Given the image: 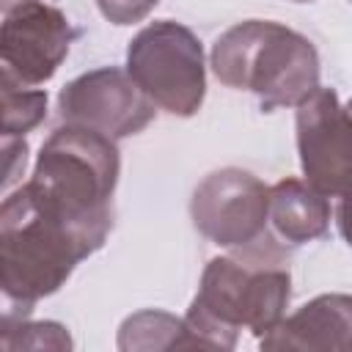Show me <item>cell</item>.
I'll return each instance as SVG.
<instances>
[{"label": "cell", "mask_w": 352, "mask_h": 352, "mask_svg": "<svg viewBox=\"0 0 352 352\" xmlns=\"http://www.w3.org/2000/svg\"><path fill=\"white\" fill-rule=\"evenodd\" d=\"M292 3H311V0H292Z\"/></svg>", "instance_id": "obj_20"}, {"label": "cell", "mask_w": 352, "mask_h": 352, "mask_svg": "<svg viewBox=\"0 0 352 352\" xmlns=\"http://www.w3.org/2000/svg\"><path fill=\"white\" fill-rule=\"evenodd\" d=\"M346 110H349V113H352V99H349V102H346Z\"/></svg>", "instance_id": "obj_19"}, {"label": "cell", "mask_w": 352, "mask_h": 352, "mask_svg": "<svg viewBox=\"0 0 352 352\" xmlns=\"http://www.w3.org/2000/svg\"><path fill=\"white\" fill-rule=\"evenodd\" d=\"M214 77L250 91L261 110L297 107L319 88V52L314 41L272 19H245L231 25L212 44Z\"/></svg>", "instance_id": "obj_4"}, {"label": "cell", "mask_w": 352, "mask_h": 352, "mask_svg": "<svg viewBox=\"0 0 352 352\" xmlns=\"http://www.w3.org/2000/svg\"><path fill=\"white\" fill-rule=\"evenodd\" d=\"M88 248L30 201L25 184L8 190L0 206V333L25 322L41 297L55 294Z\"/></svg>", "instance_id": "obj_3"}, {"label": "cell", "mask_w": 352, "mask_h": 352, "mask_svg": "<svg viewBox=\"0 0 352 352\" xmlns=\"http://www.w3.org/2000/svg\"><path fill=\"white\" fill-rule=\"evenodd\" d=\"M58 113L63 124H77L124 140L143 132L157 113V104L140 91L126 69L102 66L69 80L58 94Z\"/></svg>", "instance_id": "obj_7"}, {"label": "cell", "mask_w": 352, "mask_h": 352, "mask_svg": "<svg viewBox=\"0 0 352 352\" xmlns=\"http://www.w3.org/2000/svg\"><path fill=\"white\" fill-rule=\"evenodd\" d=\"M173 346H192L187 322L168 314V311H138L126 316L118 327V349H173Z\"/></svg>", "instance_id": "obj_12"}, {"label": "cell", "mask_w": 352, "mask_h": 352, "mask_svg": "<svg viewBox=\"0 0 352 352\" xmlns=\"http://www.w3.org/2000/svg\"><path fill=\"white\" fill-rule=\"evenodd\" d=\"M160 0H96L102 16L113 25H135L143 22Z\"/></svg>", "instance_id": "obj_15"}, {"label": "cell", "mask_w": 352, "mask_h": 352, "mask_svg": "<svg viewBox=\"0 0 352 352\" xmlns=\"http://www.w3.org/2000/svg\"><path fill=\"white\" fill-rule=\"evenodd\" d=\"M121 154L107 135L60 124L36 157L25 190L36 209L72 231L88 253L99 250L113 228V195Z\"/></svg>", "instance_id": "obj_1"}, {"label": "cell", "mask_w": 352, "mask_h": 352, "mask_svg": "<svg viewBox=\"0 0 352 352\" xmlns=\"http://www.w3.org/2000/svg\"><path fill=\"white\" fill-rule=\"evenodd\" d=\"M330 201L305 179H280L270 187V223L280 242L305 245L327 234Z\"/></svg>", "instance_id": "obj_11"}, {"label": "cell", "mask_w": 352, "mask_h": 352, "mask_svg": "<svg viewBox=\"0 0 352 352\" xmlns=\"http://www.w3.org/2000/svg\"><path fill=\"white\" fill-rule=\"evenodd\" d=\"M3 154H6L3 187L8 192L14 187V182L25 173V162H28V143H25V138H3Z\"/></svg>", "instance_id": "obj_16"}, {"label": "cell", "mask_w": 352, "mask_h": 352, "mask_svg": "<svg viewBox=\"0 0 352 352\" xmlns=\"http://www.w3.org/2000/svg\"><path fill=\"white\" fill-rule=\"evenodd\" d=\"M336 223L344 236V242L352 248V184L338 195V209H336Z\"/></svg>", "instance_id": "obj_17"}, {"label": "cell", "mask_w": 352, "mask_h": 352, "mask_svg": "<svg viewBox=\"0 0 352 352\" xmlns=\"http://www.w3.org/2000/svg\"><path fill=\"white\" fill-rule=\"evenodd\" d=\"M258 344L261 349L352 352V297L338 292L319 294L283 316Z\"/></svg>", "instance_id": "obj_10"}, {"label": "cell", "mask_w": 352, "mask_h": 352, "mask_svg": "<svg viewBox=\"0 0 352 352\" xmlns=\"http://www.w3.org/2000/svg\"><path fill=\"white\" fill-rule=\"evenodd\" d=\"M292 300V275L283 253L261 239L231 256L212 258L184 314L192 346L234 349L239 330L264 338L280 324Z\"/></svg>", "instance_id": "obj_2"}, {"label": "cell", "mask_w": 352, "mask_h": 352, "mask_svg": "<svg viewBox=\"0 0 352 352\" xmlns=\"http://www.w3.org/2000/svg\"><path fill=\"white\" fill-rule=\"evenodd\" d=\"M74 36L69 16L44 0H28L6 11L0 25V77L28 88L44 85L66 60Z\"/></svg>", "instance_id": "obj_8"}, {"label": "cell", "mask_w": 352, "mask_h": 352, "mask_svg": "<svg viewBox=\"0 0 352 352\" xmlns=\"http://www.w3.org/2000/svg\"><path fill=\"white\" fill-rule=\"evenodd\" d=\"M126 72L165 113L190 118L206 96L201 38L182 22L160 19L135 33L126 47Z\"/></svg>", "instance_id": "obj_5"}, {"label": "cell", "mask_w": 352, "mask_h": 352, "mask_svg": "<svg viewBox=\"0 0 352 352\" xmlns=\"http://www.w3.org/2000/svg\"><path fill=\"white\" fill-rule=\"evenodd\" d=\"M3 94V138H25L47 118V91L16 85L0 77Z\"/></svg>", "instance_id": "obj_13"}, {"label": "cell", "mask_w": 352, "mask_h": 352, "mask_svg": "<svg viewBox=\"0 0 352 352\" xmlns=\"http://www.w3.org/2000/svg\"><path fill=\"white\" fill-rule=\"evenodd\" d=\"M300 168L308 184L327 198L352 184V113L333 88H316L294 116Z\"/></svg>", "instance_id": "obj_9"}, {"label": "cell", "mask_w": 352, "mask_h": 352, "mask_svg": "<svg viewBox=\"0 0 352 352\" xmlns=\"http://www.w3.org/2000/svg\"><path fill=\"white\" fill-rule=\"evenodd\" d=\"M3 349H72V338L58 322H19L0 333Z\"/></svg>", "instance_id": "obj_14"}, {"label": "cell", "mask_w": 352, "mask_h": 352, "mask_svg": "<svg viewBox=\"0 0 352 352\" xmlns=\"http://www.w3.org/2000/svg\"><path fill=\"white\" fill-rule=\"evenodd\" d=\"M22 3H28V0H0L3 14H6V11H11V8H16V6H22Z\"/></svg>", "instance_id": "obj_18"}, {"label": "cell", "mask_w": 352, "mask_h": 352, "mask_svg": "<svg viewBox=\"0 0 352 352\" xmlns=\"http://www.w3.org/2000/svg\"><path fill=\"white\" fill-rule=\"evenodd\" d=\"M192 226L228 250L267 239L270 187L242 168H220L201 179L190 198Z\"/></svg>", "instance_id": "obj_6"}]
</instances>
